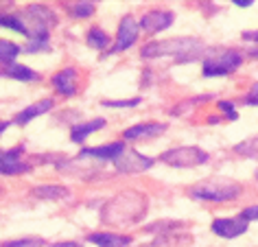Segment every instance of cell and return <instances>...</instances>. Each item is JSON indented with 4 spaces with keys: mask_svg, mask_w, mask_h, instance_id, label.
<instances>
[{
    "mask_svg": "<svg viewBox=\"0 0 258 247\" xmlns=\"http://www.w3.org/2000/svg\"><path fill=\"white\" fill-rule=\"evenodd\" d=\"M147 197L143 193L127 191L112 197L103 206L101 210V221L107 225H134L147 214Z\"/></svg>",
    "mask_w": 258,
    "mask_h": 247,
    "instance_id": "6da1fadb",
    "label": "cell"
},
{
    "mask_svg": "<svg viewBox=\"0 0 258 247\" xmlns=\"http://www.w3.org/2000/svg\"><path fill=\"white\" fill-rule=\"evenodd\" d=\"M206 46L199 40L192 37H177V40H166V42H151L140 50L145 59H153V57H164V55H175L182 59H195L199 53H204Z\"/></svg>",
    "mask_w": 258,
    "mask_h": 247,
    "instance_id": "7a4b0ae2",
    "label": "cell"
},
{
    "mask_svg": "<svg viewBox=\"0 0 258 247\" xmlns=\"http://www.w3.org/2000/svg\"><path fill=\"white\" fill-rule=\"evenodd\" d=\"M241 195V184L225 177L204 179L190 188V197L202 201H232Z\"/></svg>",
    "mask_w": 258,
    "mask_h": 247,
    "instance_id": "3957f363",
    "label": "cell"
},
{
    "mask_svg": "<svg viewBox=\"0 0 258 247\" xmlns=\"http://www.w3.org/2000/svg\"><path fill=\"white\" fill-rule=\"evenodd\" d=\"M160 160L166 162L169 166H177V168H186V166H199L208 162V153L199 147H177L171 151H164L160 155Z\"/></svg>",
    "mask_w": 258,
    "mask_h": 247,
    "instance_id": "277c9868",
    "label": "cell"
},
{
    "mask_svg": "<svg viewBox=\"0 0 258 247\" xmlns=\"http://www.w3.org/2000/svg\"><path fill=\"white\" fill-rule=\"evenodd\" d=\"M243 57L238 50H225V53L217 55V57H208L204 61V75L206 77H223L230 75L241 66Z\"/></svg>",
    "mask_w": 258,
    "mask_h": 247,
    "instance_id": "5b68a950",
    "label": "cell"
},
{
    "mask_svg": "<svg viewBox=\"0 0 258 247\" xmlns=\"http://www.w3.org/2000/svg\"><path fill=\"white\" fill-rule=\"evenodd\" d=\"M24 16L31 18V37H48V31L55 27L57 16L44 5H31L24 11Z\"/></svg>",
    "mask_w": 258,
    "mask_h": 247,
    "instance_id": "8992f818",
    "label": "cell"
},
{
    "mask_svg": "<svg viewBox=\"0 0 258 247\" xmlns=\"http://www.w3.org/2000/svg\"><path fill=\"white\" fill-rule=\"evenodd\" d=\"M114 166L118 168L120 173H143L153 166V160L138 151H134V149H125V151L114 160Z\"/></svg>",
    "mask_w": 258,
    "mask_h": 247,
    "instance_id": "52a82bcc",
    "label": "cell"
},
{
    "mask_svg": "<svg viewBox=\"0 0 258 247\" xmlns=\"http://www.w3.org/2000/svg\"><path fill=\"white\" fill-rule=\"evenodd\" d=\"M138 33H140V22H136L132 16H125L118 24V40H116V44L112 46L109 53H118V50L129 48L138 40Z\"/></svg>",
    "mask_w": 258,
    "mask_h": 247,
    "instance_id": "ba28073f",
    "label": "cell"
},
{
    "mask_svg": "<svg viewBox=\"0 0 258 247\" xmlns=\"http://www.w3.org/2000/svg\"><path fill=\"white\" fill-rule=\"evenodd\" d=\"M247 221L243 217H234V219H217L212 221V232L219 234L223 238H234L241 236L243 232H247Z\"/></svg>",
    "mask_w": 258,
    "mask_h": 247,
    "instance_id": "9c48e42d",
    "label": "cell"
},
{
    "mask_svg": "<svg viewBox=\"0 0 258 247\" xmlns=\"http://www.w3.org/2000/svg\"><path fill=\"white\" fill-rule=\"evenodd\" d=\"M173 20H175V16L171 11H149L140 20V29H145L147 33H160V31L169 29Z\"/></svg>",
    "mask_w": 258,
    "mask_h": 247,
    "instance_id": "30bf717a",
    "label": "cell"
},
{
    "mask_svg": "<svg viewBox=\"0 0 258 247\" xmlns=\"http://www.w3.org/2000/svg\"><path fill=\"white\" fill-rule=\"evenodd\" d=\"M166 125H162V122H140V125H134L125 129V138L127 140H140V138H153V136H160L164 134Z\"/></svg>",
    "mask_w": 258,
    "mask_h": 247,
    "instance_id": "8fae6325",
    "label": "cell"
},
{
    "mask_svg": "<svg viewBox=\"0 0 258 247\" xmlns=\"http://www.w3.org/2000/svg\"><path fill=\"white\" fill-rule=\"evenodd\" d=\"M53 86L59 94L63 96H73L77 92V70L75 68H66V70H59L55 77H53Z\"/></svg>",
    "mask_w": 258,
    "mask_h": 247,
    "instance_id": "7c38bea8",
    "label": "cell"
},
{
    "mask_svg": "<svg viewBox=\"0 0 258 247\" xmlns=\"http://www.w3.org/2000/svg\"><path fill=\"white\" fill-rule=\"evenodd\" d=\"M125 151V145L122 142H112V145L105 147H94V149H83L79 153V158H101V160H116L118 155Z\"/></svg>",
    "mask_w": 258,
    "mask_h": 247,
    "instance_id": "4fadbf2b",
    "label": "cell"
},
{
    "mask_svg": "<svg viewBox=\"0 0 258 247\" xmlns=\"http://www.w3.org/2000/svg\"><path fill=\"white\" fill-rule=\"evenodd\" d=\"M53 105H55L53 99H42V101L33 103V105H29L27 109H22L20 114H16L14 122H16V125H27L29 120H33V118H37V116L46 114V112H48V109L53 107Z\"/></svg>",
    "mask_w": 258,
    "mask_h": 247,
    "instance_id": "5bb4252c",
    "label": "cell"
},
{
    "mask_svg": "<svg viewBox=\"0 0 258 247\" xmlns=\"http://www.w3.org/2000/svg\"><path fill=\"white\" fill-rule=\"evenodd\" d=\"M88 240L94 245H99V247H127L132 243V236L112 234V232H99V234H90Z\"/></svg>",
    "mask_w": 258,
    "mask_h": 247,
    "instance_id": "9a60e30c",
    "label": "cell"
},
{
    "mask_svg": "<svg viewBox=\"0 0 258 247\" xmlns=\"http://www.w3.org/2000/svg\"><path fill=\"white\" fill-rule=\"evenodd\" d=\"M101 127H105V120L103 118H94V120H88V122H81V125L73 127V134H70V140L73 142H83L90 134L99 132Z\"/></svg>",
    "mask_w": 258,
    "mask_h": 247,
    "instance_id": "2e32d148",
    "label": "cell"
},
{
    "mask_svg": "<svg viewBox=\"0 0 258 247\" xmlns=\"http://www.w3.org/2000/svg\"><path fill=\"white\" fill-rule=\"evenodd\" d=\"M0 75L11 77V79H16V81H37L40 79V75H37L35 70H31L27 66H20V64H11V66H7Z\"/></svg>",
    "mask_w": 258,
    "mask_h": 247,
    "instance_id": "e0dca14e",
    "label": "cell"
},
{
    "mask_svg": "<svg viewBox=\"0 0 258 247\" xmlns=\"http://www.w3.org/2000/svg\"><path fill=\"white\" fill-rule=\"evenodd\" d=\"M33 195H35V197H40V199H66V197H70V191L66 186L46 184V186L33 188Z\"/></svg>",
    "mask_w": 258,
    "mask_h": 247,
    "instance_id": "ac0fdd59",
    "label": "cell"
},
{
    "mask_svg": "<svg viewBox=\"0 0 258 247\" xmlns=\"http://www.w3.org/2000/svg\"><path fill=\"white\" fill-rule=\"evenodd\" d=\"M29 168L31 164H27V162H20L18 158H7V155L0 162V173L5 175H20V173H27Z\"/></svg>",
    "mask_w": 258,
    "mask_h": 247,
    "instance_id": "d6986e66",
    "label": "cell"
},
{
    "mask_svg": "<svg viewBox=\"0 0 258 247\" xmlns=\"http://www.w3.org/2000/svg\"><path fill=\"white\" fill-rule=\"evenodd\" d=\"M20 46L14 42H9V40H0V61L3 64H7V66H11V64L16 61V57L20 55Z\"/></svg>",
    "mask_w": 258,
    "mask_h": 247,
    "instance_id": "ffe728a7",
    "label": "cell"
},
{
    "mask_svg": "<svg viewBox=\"0 0 258 247\" xmlns=\"http://www.w3.org/2000/svg\"><path fill=\"white\" fill-rule=\"evenodd\" d=\"M88 44L92 48H96V50H103V48H107V44H109V37H107V33L105 31H101L99 27H94V29H90L88 31Z\"/></svg>",
    "mask_w": 258,
    "mask_h": 247,
    "instance_id": "44dd1931",
    "label": "cell"
},
{
    "mask_svg": "<svg viewBox=\"0 0 258 247\" xmlns=\"http://www.w3.org/2000/svg\"><path fill=\"white\" fill-rule=\"evenodd\" d=\"M0 247H44V238L31 236V238H18V240H5Z\"/></svg>",
    "mask_w": 258,
    "mask_h": 247,
    "instance_id": "7402d4cb",
    "label": "cell"
},
{
    "mask_svg": "<svg viewBox=\"0 0 258 247\" xmlns=\"http://www.w3.org/2000/svg\"><path fill=\"white\" fill-rule=\"evenodd\" d=\"M236 153H241L245 155V158H258V136L256 138H249V140H245L241 142V145L236 147Z\"/></svg>",
    "mask_w": 258,
    "mask_h": 247,
    "instance_id": "603a6c76",
    "label": "cell"
},
{
    "mask_svg": "<svg viewBox=\"0 0 258 247\" xmlns=\"http://www.w3.org/2000/svg\"><path fill=\"white\" fill-rule=\"evenodd\" d=\"M0 27H7V29H14L18 33H22V35H29V29L14 16H0Z\"/></svg>",
    "mask_w": 258,
    "mask_h": 247,
    "instance_id": "cb8c5ba5",
    "label": "cell"
},
{
    "mask_svg": "<svg viewBox=\"0 0 258 247\" xmlns=\"http://www.w3.org/2000/svg\"><path fill=\"white\" fill-rule=\"evenodd\" d=\"M70 11L77 18H90L94 14V3H73L70 5Z\"/></svg>",
    "mask_w": 258,
    "mask_h": 247,
    "instance_id": "d4e9b609",
    "label": "cell"
},
{
    "mask_svg": "<svg viewBox=\"0 0 258 247\" xmlns=\"http://www.w3.org/2000/svg\"><path fill=\"white\" fill-rule=\"evenodd\" d=\"M140 99H129V101H103L105 107H136Z\"/></svg>",
    "mask_w": 258,
    "mask_h": 247,
    "instance_id": "484cf974",
    "label": "cell"
},
{
    "mask_svg": "<svg viewBox=\"0 0 258 247\" xmlns=\"http://www.w3.org/2000/svg\"><path fill=\"white\" fill-rule=\"evenodd\" d=\"M245 103H247V105H258V83H254V86L249 88L247 96H245Z\"/></svg>",
    "mask_w": 258,
    "mask_h": 247,
    "instance_id": "4316f807",
    "label": "cell"
},
{
    "mask_svg": "<svg viewBox=\"0 0 258 247\" xmlns=\"http://www.w3.org/2000/svg\"><path fill=\"white\" fill-rule=\"evenodd\" d=\"M219 109H223V112L230 116V120H236V116H238V114L234 112V105H232L230 101H221V103H219Z\"/></svg>",
    "mask_w": 258,
    "mask_h": 247,
    "instance_id": "83f0119b",
    "label": "cell"
},
{
    "mask_svg": "<svg viewBox=\"0 0 258 247\" xmlns=\"http://www.w3.org/2000/svg\"><path fill=\"white\" fill-rule=\"evenodd\" d=\"M241 217H243L245 221H247V223H249V221H254V219H258V206H249V208H245V210L241 212Z\"/></svg>",
    "mask_w": 258,
    "mask_h": 247,
    "instance_id": "f1b7e54d",
    "label": "cell"
},
{
    "mask_svg": "<svg viewBox=\"0 0 258 247\" xmlns=\"http://www.w3.org/2000/svg\"><path fill=\"white\" fill-rule=\"evenodd\" d=\"M243 40L245 42H251L258 46V31H247V33H243Z\"/></svg>",
    "mask_w": 258,
    "mask_h": 247,
    "instance_id": "f546056e",
    "label": "cell"
},
{
    "mask_svg": "<svg viewBox=\"0 0 258 247\" xmlns=\"http://www.w3.org/2000/svg\"><path fill=\"white\" fill-rule=\"evenodd\" d=\"M50 247H81L79 243H73V240H66V243H55V245H50Z\"/></svg>",
    "mask_w": 258,
    "mask_h": 247,
    "instance_id": "4dcf8cb0",
    "label": "cell"
},
{
    "mask_svg": "<svg viewBox=\"0 0 258 247\" xmlns=\"http://www.w3.org/2000/svg\"><path fill=\"white\" fill-rule=\"evenodd\" d=\"M234 5H238V7H249V5H254L251 0H234Z\"/></svg>",
    "mask_w": 258,
    "mask_h": 247,
    "instance_id": "1f68e13d",
    "label": "cell"
},
{
    "mask_svg": "<svg viewBox=\"0 0 258 247\" xmlns=\"http://www.w3.org/2000/svg\"><path fill=\"white\" fill-rule=\"evenodd\" d=\"M7 127H9V122H0V134H3Z\"/></svg>",
    "mask_w": 258,
    "mask_h": 247,
    "instance_id": "d6a6232c",
    "label": "cell"
},
{
    "mask_svg": "<svg viewBox=\"0 0 258 247\" xmlns=\"http://www.w3.org/2000/svg\"><path fill=\"white\" fill-rule=\"evenodd\" d=\"M3 158H5V153H0V162H3Z\"/></svg>",
    "mask_w": 258,
    "mask_h": 247,
    "instance_id": "836d02e7",
    "label": "cell"
},
{
    "mask_svg": "<svg viewBox=\"0 0 258 247\" xmlns=\"http://www.w3.org/2000/svg\"><path fill=\"white\" fill-rule=\"evenodd\" d=\"M256 179H258V171H256Z\"/></svg>",
    "mask_w": 258,
    "mask_h": 247,
    "instance_id": "e575fe53",
    "label": "cell"
}]
</instances>
